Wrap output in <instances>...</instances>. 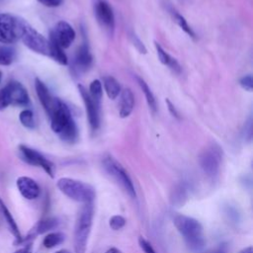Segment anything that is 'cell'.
Masks as SVG:
<instances>
[{"label":"cell","mask_w":253,"mask_h":253,"mask_svg":"<svg viewBox=\"0 0 253 253\" xmlns=\"http://www.w3.org/2000/svg\"><path fill=\"white\" fill-rule=\"evenodd\" d=\"M21 40L31 50L40 54L49 55V41L28 23L25 25Z\"/></svg>","instance_id":"obj_9"},{"label":"cell","mask_w":253,"mask_h":253,"mask_svg":"<svg viewBox=\"0 0 253 253\" xmlns=\"http://www.w3.org/2000/svg\"><path fill=\"white\" fill-rule=\"evenodd\" d=\"M222 161V149L216 143H211L206 147L199 157V163L204 173L211 179H214L220 170Z\"/></svg>","instance_id":"obj_8"},{"label":"cell","mask_w":253,"mask_h":253,"mask_svg":"<svg viewBox=\"0 0 253 253\" xmlns=\"http://www.w3.org/2000/svg\"><path fill=\"white\" fill-rule=\"evenodd\" d=\"M19 120H20L21 124L27 128L33 129L36 127V121L34 118V113L29 109H25L20 113Z\"/></svg>","instance_id":"obj_27"},{"label":"cell","mask_w":253,"mask_h":253,"mask_svg":"<svg viewBox=\"0 0 253 253\" xmlns=\"http://www.w3.org/2000/svg\"><path fill=\"white\" fill-rule=\"evenodd\" d=\"M131 40H132L133 45L135 46V48H136L140 53H146V48H145L143 42H142L135 35H131Z\"/></svg>","instance_id":"obj_32"},{"label":"cell","mask_w":253,"mask_h":253,"mask_svg":"<svg viewBox=\"0 0 253 253\" xmlns=\"http://www.w3.org/2000/svg\"><path fill=\"white\" fill-rule=\"evenodd\" d=\"M50 120L51 129L64 141L72 143L78 137V128L68 106L55 98L50 110L46 113Z\"/></svg>","instance_id":"obj_1"},{"label":"cell","mask_w":253,"mask_h":253,"mask_svg":"<svg viewBox=\"0 0 253 253\" xmlns=\"http://www.w3.org/2000/svg\"><path fill=\"white\" fill-rule=\"evenodd\" d=\"M239 84H240V86H241L243 89H245V90L251 92L252 89H253V78H252V75H251V74H248V75L242 76V77L239 79Z\"/></svg>","instance_id":"obj_30"},{"label":"cell","mask_w":253,"mask_h":253,"mask_svg":"<svg viewBox=\"0 0 253 253\" xmlns=\"http://www.w3.org/2000/svg\"><path fill=\"white\" fill-rule=\"evenodd\" d=\"M26 23L11 14L0 13V43L11 44L21 40Z\"/></svg>","instance_id":"obj_6"},{"label":"cell","mask_w":253,"mask_h":253,"mask_svg":"<svg viewBox=\"0 0 253 253\" xmlns=\"http://www.w3.org/2000/svg\"><path fill=\"white\" fill-rule=\"evenodd\" d=\"M35 88H36L37 95L39 97V100H40L42 108L47 113L50 110L55 97H53L50 94V92L47 89V87L45 86V84L39 78H36V80H35Z\"/></svg>","instance_id":"obj_17"},{"label":"cell","mask_w":253,"mask_h":253,"mask_svg":"<svg viewBox=\"0 0 253 253\" xmlns=\"http://www.w3.org/2000/svg\"><path fill=\"white\" fill-rule=\"evenodd\" d=\"M138 244H139V247L141 248V250L144 252V253H156V251L154 250V248L152 247L151 243L145 239L144 237L142 236H139L138 238Z\"/></svg>","instance_id":"obj_31"},{"label":"cell","mask_w":253,"mask_h":253,"mask_svg":"<svg viewBox=\"0 0 253 253\" xmlns=\"http://www.w3.org/2000/svg\"><path fill=\"white\" fill-rule=\"evenodd\" d=\"M89 94L91 98L99 105H101V100H102V95H103V87L102 83L100 80L95 79L90 83L89 86Z\"/></svg>","instance_id":"obj_25"},{"label":"cell","mask_w":253,"mask_h":253,"mask_svg":"<svg viewBox=\"0 0 253 253\" xmlns=\"http://www.w3.org/2000/svg\"><path fill=\"white\" fill-rule=\"evenodd\" d=\"M16 185L20 194L27 200H35L39 198L41 194V188L39 184L31 177H19L16 181Z\"/></svg>","instance_id":"obj_14"},{"label":"cell","mask_w":253,"mask_h":253,"mask_svg":"<svg viewBox=\"0 0 253 253\" xmlns=\"http://www.w3.org/2000/svg\"><path fill=\"white\" fill-rule=\"evenodd\" d=\"M95 15L98 22L106 29L113 31L115 27V16L112 7L106 1H98L95 5Z\"/></svg>","instance_id":"obj_13"},{"label":"cell","mask_w":253,"mask_h":253,"mask_svg":"<svg viewBox=\"0 0 253 253\" xmlns=\"http://www.w3.org/2000/svg\"><path fill=\"white\" fill-rule=\"evenodd\" d=\"M93 57L90 52L89 46L86 42H83L76 50L74 56V68L79 72H85L92 65Z\"/></svg>","instance_id":"obj_16"},{"label":"cell","mask_w":253,"mask_h":253,"mask_svg":"<svg viewBox=\"0 0 253 253\" xmlns=\"http://www.w3.org/2000/svg\"><path fill=\"white\" fill-rule=\"evenodd\" d=\"M104 89L108 95V97L112 100H115L121 94V86L116 78L113 76H105L103 78Z\"/></svg>","instance_id":"obj_20"},{"label":"cell","mask_w":253,"mask_h":253,"mask_svg":"<svg viewBox=\"0 0 253 253\" xmlns=\"http://www.w3.org/2000/svg\"><path fill=\"white\" fill-rule=\"evenodd\" d=\"M0 211H1V212H2V214H3V216H4V218H5V220H6L7 224H8V226H9L10 231L12 232V234H13V235L15 236V238H16L15 243H16V244H20V243H21V240H22V235H21V233H20V229H19V227H18V224H17V222L15 221V219H14L12 213L10 212V211L8 210V208L6 207L5 203L3 202V200H2L1 198H0Z\"/></svg>","instance_id":"obj_19"},{"label":"cell","mask_w":253,"mask_h":253,"mask_svg":"<svg viewBox=\"0 0 253 253\" xmlns=\"http://www.w3.org/2000/svg\"><path fill=\"white\" fill-rule=\"evenodd\" d=\"M126 218L120 214H115L111 216V218L109 219V225L113 230L122 229L126 225Z\"/></svg>","instance_id":"obj_28"},{"label":"cell","mask_w":253,"mask_h":253,"mask_svg":"<svg viewBox=\"0 0 253 253\" xmlns=\"http://www.w3.org/2000/svg\"><path fill=\"white\" fill-rule=\"evenodd\" d=\"M166 105H167V108H168V111L169 113L177 120H180V115H179V112L177 111V109L175 108V106L171 103V101L169 99H166Z\"/></svg>","instance_id":"obj_34"},{"label":"cell","mask_w":253,"mask_h":253,"mask_svg":"<svg viewBox=\"0 0 253 253\" xmlns=\"http://www.w3.org/2000/svg\"><path fill=\"white\" fill-rule=\"evenodd\" d=\"M1 79H2V72L0 71V82H1Z\"/></svg>","instance_id":"obj_40"},{"label":"cell","mask_w":253,"mask_h":253,"mask_svg":"<svg viewBox=\"0 0 253 253\" xmlns=\"http://www.w3.org/2000/svg\"><path fill=\"white\" fill-rule=\"evenodd\" d=\"M239 253H253V251H252V247H251V246L246 247V248H244L243 250H241Z\"/></svg>","instance_id":"obj_38"},{"label":"cell","mask_w":253,"mask_h":253,"mask_svg":"<svg viewBox=\"0 0 253 253\" xmlns=\"http://www.w3.org/2000/svg\"><path fill=\"white\" fill-rule=\"evenodd\" d=\"M105 253H123V252L119 248H117V247H111Z\"/></svg>","instance_id":"obj_37"},{"label":"cell","mask_w":253,"mask_h":253,"mask_svg":"<svg viewBox=\"0 0 253 253\" xmlns=\"http://www.w3.org/2000/svg\"><path fill=\"white\" fill-rule=\"evenodd\" d=\"M19 151L21 154L22 159L33 166L41 167L44 170V172L50 177L53 178L54 176V165L51 161H49L46 157H44L41 152L38 150L31 148L27 145L21 144L19 146Z\"/></svg>","instance_id":"obj_10"},{"label":"cell","mask_w":253,"mask_h":253,"mask_svg":"<svg viewBox=\"0 0 253 253\" xmlns=\"http://www.w3.org/2000/svg\"><path fill=\"white\" fill-rule=\"evenodd\" d=\"M56 186L63 195L78 203H93L96 197V191L91 185L73 178H60L57 180Z\"/></svg>","instance_id":"obj_4"},{"label":"cell","mask_w":253,"mask_h":253,"mask_svg":"<svg viewBox=\"0 0 253 253\" xmlns=\"http://www.w3.org/2000/svg\"><path fill=\"white\" fill-rule=\"evenodd\" d=\"M15 58L14 48L8 45H0V65H10Z\"/></svg>","instance_id":"obj_26"},{"label":"cell","mask_w":253,"mask_h":253,"mask_svg":"<svg viewBox=\"0 0 253 253\" xmlns=\"http://www.w3.org/2000/svg\"><path fill=\"white\" fill-rule=\"evenodd\" d=\"M171 13H172L173 19H174V21L177 23V25H178L188 36H190L191 38L195 39V38H196V34H195V32L193 31V29L189 26V24L187 23V20H186L180 13H178L177 11L172 10Z\"/></svg>","instance_id":"obj_24"},{"label":"cell","mask_w":253,"mask_h":253,"mask_svg":"<svg viewBox=\"0 0 253 253\" xmlns=\"http://www.w3.org/2000/svg\"><path fill=\"white\" fill-rule=\"evenodd\" d=\"M134 107V96L129 88H125L121 91V100H120V117L126 118L128 117Z\"/></svg>","instance_id":"obj_18"},{"label":"cell","mask_w":253,"mask_h":253,"mask_svg":"<svg viewBox=\"0 0 253 253\" xmlns=\"http://www.w3.org/2000/svg\"><path fill=\"white\" fill-rule=\"evenodd\" d=\"M58 224H59V220L56 217H46V218L41 219L30 229V231L28 232L26 237H22L21 243L29 241L40 234L48 232V231L56 228L58 226Z\"/></svg>","instance_id":"obj_15"},{"label":"cell","mask_w":253,"mask_h":253,"mask_svg":"<svg viewBox=\"0 0 253 253\" xmlns=\"http://www.w3.org/2000/svg\"><path fill=\"white\" fill-rule=\"evenodd\" d=\"M13 253H31V245L30 244L26 245L25 247H23L21 249H18Z\"/></svg>","instance_id":"obj_36"},{"label":"cell","mask_w":253,"mask_h":253,"mask_svg":"<svg viewBox=\"0 0 253 253\" xmlns=\"http://www.w3.org/2000/svg\"><path fill=\"white\" fill-rule=\"evenodd\" d=\"M49 41V55L52 59H54L57 63L61 65H66L68 63L67 56L65 52L63 51V48L60 47L56 42H54L51 40Z\"/></svg>","instance_id":"obj_22"},{"label":"cell","mask_w":253,"mask_h":253,"mask_svg":"<svg viewBox=\"0 0 253 253\" xmlns=\"http://www.w3.org/2000/svg\"><path fill=\"white\" fill-rule=\"evenodd\" d=\"M154 45H155V49H156V52H157V56H158L159 61H160L162 64L168 66V64H169V62H170L172 56H171L169 53H167V52L165 51V49H164L157 42H154Z\"/></svg>","instance_id":"obj_29"},{"label":"cell","mask_w":253,"mask_h":253,"mask_svg":"<svg viewBox=\"0 0 253 253\" xmlns=\"http://www.w3.org/2000/svg\"><path fill=\"white\" fill-rule=\"evenodd\" d=\"M227 252H228V246H227V244L221 243V244H219L218 246H216L215 248L211 249V250H209V251L206 252V253H227Z\"/></svg>","instance_id":"obj_35"},{"label":"cell","mask_w":253,"mask_h":253,"mask_svg":"<svg viewBox=\"0 0 253 253\" xmlns=\"http://www.w3.org/2000/svg\"><path fill=\"white\" fill-rule=\"evenodd\" d=\"M136 81H137V84L139 85L142 93L144 94V97H145V100L147 102V105L149 107V109L153 112V113H156L157 111V104H156V100H155V97L153 95V93L151 92L150 88L148 87L147 83L141 78V77H138L136 76Z\"/></svg>","instance_id":"obj_21"},{"label":"cell","mask_w":253,"mask_h":253,"mask_svg":"<svg viewBox=\"0 0 253 253\" xmlns=\"http://www.w3.org/2000/svg\"><path fill=\"white\" fill-rule=\"evenodd\" d=\"M173 223L179 233L184 238L188 248L194 252H200L206 245L204 229L201 222L185 214H176L173 217Z\"/></svg>","instance_id":"obj_2"},{"label":"cell","mask_w":253,"mask_h":253,"mask_svg":"<svg viewBox=\"0 0 253 253\" xmlns=\"http://www.w3.org/2000/svg\"><path fill=\"white\" fill-rule=\"evenodd\" d=\"M38 2H40L43 6L53 8V7H58L59 5H61L63 0H38Z\"/></svg>","instance_id":"obj_33"},{"label":"cell","mask_w":253,"mask_h":253,"mask_svg":"<svg viewBox=\"0 0 253 253\" xmlns=\"http://www.w3.org/2000/svg\"><path fill=\"white\" fill-rule=\"evenodd\" d=\"M29 104V94L19 81L12 80L0 89V111L5 110L10 105L26 107Z\"/></svg>","instance_id":"obj_5"},{"label":"cell","mask_w":253,"mask_h":253,"mask_svg":"<svg viewBox=\"0 0 253 253\" xmlns=\"http://www.w3.org/2000/svg\"><path fill=\"white\" fill-rule=\"evenodd\" d=\"M65 240V234L59 231L49 232L42 239V245L45 248H53Z\"/></svg>","instance_id":"obj_23"},{"label":"cell","mask_w":253,"mask_h":253,"mask_svg":"<svg viewBox=\"0 0 253 253\" xmlns=\"http://www.w3.org/2000/svg\"><path fill=\"white\" fill-rule=\"evenodd\" d=\"M103 167L106 172L113 177L118 184H120L123 189L131 197L132 199L136 198V192L132 180L125 167L113 156L107 155L103 158Z\"/></svg>","instance_id":"obj_7"},{"label":"cell","mask_w":253,"mask_h":253,"mask_svg":"<svg viewBox=\"0 0 253 253\" xmlns=\"http://www.w3.org/2000/svg\"><path fill=\"white\" fill-rule=\"evenodd\" d=\"M55 253H71V252L69 250H67V249H60V250L56 251Z\"/></svg>","instance_id":"obj_39"},{"label":"cell","mask_w":253,"mask_h":253,"mask_svg":"<svg viewBox=\"0 0 253 253\" xmlns=\"http://www.w3.org/2000/svg\"><path fill=\"white\" fill-rule=\"evenodd\" d=\"M78 90L80 92V95H81L84 105H85V109H86V113H87V117H88V121H89V125L91 126V129L95 131L100 126V106L101 105L97 104L91 98L89 92L87 91V89L84 86L78 85Z\"/></svg>","instance_id":"obj_12"},{"label":"cell","mask_w":253,"mask_h":253,"mask_svg":"<svg viewBox=\"0 0 253 253\" xmlns=\"http://www.w3.org/2000/svg\"><path fill=\"white\" fill-rule=\"evenodd\" d=\"M94 217L93 203L84 204L76 218L74 226V251L75 253H85L89 235L91 232Z\"/></svg>","instance_id":"obj_3"},{"label":"cell","mask_w":253,"mask_h":253,"mask_svg":"<svg viewBox=\"0 0 253 253\" xmlns=\"http://www.w3.org/2000/svg\"><path fill=\"white\" fill-rule=\"evenodd\" d=\"M75 37L76 33L74 29L64 21H59L49 34V40L56 42L63 49L70 46Z\"/></svg>","instance_id":"obj_11"}]
</instances>
